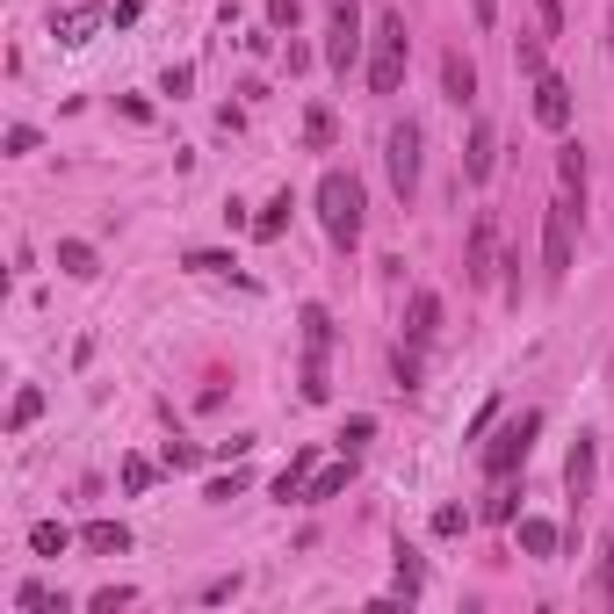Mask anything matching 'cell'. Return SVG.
Wrapping results in <instances>:
<instances>
[{
    "label": "cell",
    "instance_id": "ffe728a7",
    "mask_svg": "<svg viewBox=\"0 0 614 614\" xmlns=\"http://www.w3.org/2000/svg\"><path fill=\"white\" fill-rule=\"evenodd\" d=\"M30 550L37 556H65V550H73V528H65V521H37L30 528Z\"/></svg>",
    "mask_w": 614,
    "mask_h": 614
},
{
    "label": "cell",
    "instance_id": "60d3db41",
    "mask_svg": "<svg viewBox=\"0 0 614 614\" xmlns=\"http://www.w3.org/2000/svg\"><path fill=\"white\" fill-rule=\"evenodd\" d=\"M22 153H37V131H30V123H15V131H8V159H22Z\"/></svg>",
    "mask_w": 614,
    "mask_h": 614
},
{
    "label": "cell",
    "instance_id": "e575fe53",
    "mask_svg": "<svg viewBox=\"0 0 614 614\" xmlns=\"http://www.w3.org/2000/svg\"><path fill=\"white\" fill-rule=\"evenodd\" d=\"M131 600H138V593H131V585H102V593H94L87 607H94V614H116V607H131Z\"/></svg>",
    "mask_w": 614,
    "mask_h": 614
},
{
    "label": "cell",
    "instance_id": "ab89813d",
    "mask_svg": "<svg viewBox=\"0 0 614 614\" xmlns=\"http://www.w3.org/2000/svg\"><path fill=\"white\" fill-rule=\"evenodd\" d=\"M542 8V37H564V0H535Z\"/></svg>",
    "mask_w": 614,
    "mask_h": 614
},
{
    "label": "cell",
    "instance_id": "83f0119b",
    "mask_svg": "<svg viewBox=\"0 0 614 614\" xmlns=\"http://www.w3.org/2000/svg\"><path fill=\"white\" fill-rule=\"evenodd\" d=\"M521 513V491H513V477H499V491L485 499V521H513Z\"/></svg>",
    "mask_w": 614,
    "mask_h": 614
},
{
    "label": "cell",
    "instance_id": "d4e9b609",
    "mask_svg": "<svg viewBox=\"0 0 614 614\" xmlns=\"http://www.w3.org/2000/svg\"><path fill=\"white\" fill-rule=\"evenodd\" d=\"M376 441V419L368 413H354V419H340V456H362V448Z\"/></svg>",
    "mask_w": 614,
    "mask_h": 614
},
{
    "label": "cell",
    "instance_id": "8fae6325",
    "mask_svg": "<svg viewBox=\"0 0 614 614\" xmlns=\"http://www.w3.org/2000/svg\"><path fill=\"white\" fill-rule=\"evenodd\" d=\"M434 333H441V296L413 290V304H405V347H427Z\"/></svg>",
    "mask_w": 614,
    "mask_h": 614
},
{
    "label": "cell",
    "instance_id": "cb8c5ba5",
    "mask_svg": "<svg viewBox=\"0 0 614 614\" xmlns=\"http://www.w3.org/2000/svg\"><path fill=\"white\" fill-rule=\"evenodd\" d=\"M15 607H30V614H65V593H51L44 579H30V585L15 593Z\"/></svg>",
    "mask_w": 614,
    "mask_h": 614
},
{
    "label": "cell",
    "instance_id": "277c9868",
    "mask_svg": "<svg viewBox=\"0 0 614 614\" xmlns=\"http://www.w3.org/2000/svg\"><path fill=\"white\" fill-rule=\"evenodd\" d=\"M535 434H542V413H521V419H507V427L491 434V448H485V477H491V485L521 470L528 448H535Z\"/></svg>",
    "mask_w": 614,
    "mask_h": 614
},
{
    "label": "cell",
    "instance_id": "f546056e",
    "mask_svg": "<svg viewBox=\"0 0 614 614\" xmlns=\"http://www.w3.org/2000/svg\"><path fill=\"white\" fill-rule=\"evenodd\" d=\"M513 65H521L528 80H542V73H550V59H542V37H521V44H513Z\"/></svg>",
    "mask_w": 614,
    "mask_h": 614
},
{
    "label": "cell",
    "instance_id": "d6986e66",
    "mask_svg": "<svg viewBox=\"0 0 614 614\" xmlns=\"http://www.w3.org/2000/svg\"><path fill=\"white\" fill-rule=\"evenodd\" d=\"M94 22H102V8H73V15H51V37H59V44H87Z\"/></svg>",
    "mask_w": 614,
    "mask_h": 614
},
{
    "label": "cell",
    "instance_id": "9a60e30c",
    "mask_svg": "<svg viewBox=\"0 0 614 614\" xmlns=\"http://www.w3.org/2000/svg\"><path fill=\"white\" fill-rule=\"evenodd\" d=\"M80 542H87L94 556H123V550H131V528H123V521H87V528H80Z\"/></svg>",
    "mask_w": 614,
    "mask_h": 614
},
{
    "label": "cell",
    "instance_id": "484cf974",
    "mask_svg": "<svg viewBox=\"0 0 614 614\" xmlns=\"http://www.w3.org/2000/svg\"><path fill=\"white\" fill-rule=\"evenodd\" d=\"M181 268H188V275H231L239 261H231V253H210V246H196V253H181Z\"/></svg>",
    "mask_w": 614,
    "mask_h": 614
},
{
    "label": "cell",
    "instance_id": "44dd1931",
    "mask_svg": "<svg viewBox=\"0 0 614 614\" xmlns=\"http://www.w3.org/2000/svg\"><path fill=\"white\" fill-rule=\"evenodd\" d=\"M296 391H304V405H325V398H333V384H325V354H319V347H304V384H296Z\"/></svg>",
    "mask_w": 614,
    "mask_h": 614
},
{
    "label": "cell",
    "instance_id": "5bb4252c",
    "mask_svg": "<svg viewBox=\"0 0 614 614\" xmlns=\"http://www.w3.org/2000/svg\"><path fill=\"white\" fill-rule=\"evenodd\" d=\"M441 94H448L456 108H470V102H477V65L462 59V51H448V59H441Z\"/></svg>",
    "mask_w": 614,
    "mask_h": 614
},
{
    "label": "cell",
    "instance_id": "7c38bea8",
    "mask_svg": "<svg viewBox=\"0 0 614 614\" xmlns=\"http://www.w3.org/2000/svg\"><path fill=\"white\" fill-rule=\"evenodd\" d=\"M311 470H319V448H296V456L282 462V477H275V499H282V507H304V485H311Z\"/></svg>",
    "mask_w": 614,
    "mask_h": 614
},
{
    "label": "cell",
    "instance_id": "f1b7e54d",
    "mask_svg": "<svg viewBox=\"0 0 614 614\" xmlns=\"http://www.w3.org/2000/svg\"><path fill=\"white\" fill-rule=\"evenodd\" d=\"M556 174H564L571 196H585V145H564V153H556Z\"/></svg>",
    "mask_w": 614,
    "mask_h": 614
},
{
    "label": "cell",
    "instance_id": "d6a6232c",
    "mask_svg": "<svg viewBox=\"0 0 614 614\" xmlns=\"http://www.w3.org/2000/svg\"><path fill=\"white\" fill-rule=\"evenodd\" d=\"M159 462H167V470H196L202 448H196V441H167V448H159Z\"/></svg>",
    "mask_w": 614,
    "mask_h": 614
},
{
    "label": "cell",
    "instance_id": "7a4b0ae2",
    "mask_svg": "<svg viewBox=\"0 0 614 614\" xmlns=\"http://www.w3.org/2000/svg\"><path fill=\"white\" fill-rule=\"evenodd\" d=\"M579 225H585V196H556L550 210H542V275L564 282L571 275V246H579Z\"/></svg>",
    "mask_w": 614,
    "mask_h": 614
},
{
    "label": "cell",
    "instance_id": "4dcf8cb0",
    "mask_svg": "<svg viewBox=\"0 0 614 614\" xmlns=\"http://www.w3.org/2000/svg\"><path fill=\"white\" fill-rule=\"evenodd\" d=\"M304 145H311V153L333 145V108H311V116H304Z\"/></svg>",
    "mask_w": 614,
    "mask_h": 614
},
{
    "label": "cell",
    "instance_id": "6da1fadb",
    "mask_svg": "<svg viewBox=\"0 0 614 614\" xmlns=\"http://www.w3.org/2000/svg\"><path fill=\"white\" fill-rule=\"evenodd\" d=\"M319 225H325V239L333 246H362V225H368V210H362V181L354 174H319Z\"/></svg>",
    "mask_w": 614,
    "mask_h": 614
},
{
    "label": "cell",
    "instance_id": "4316f807",
    "mask_svg": "<svg viewBox=\"0 0 614 614\" xmlns=\"http://www.w3.org/2000/svg\"><path fill=\"white\" fill-rule=\"evenodd\" d=\"M59 268L65 275H94V246L87 239H59Z\"/></svg>",
    "mask_w": 614,
    "mask_h": 614
},
{
    "label": "cell",
    "instance_id": "603a6c76",
    "mask_svg": "<svg viewBox=\"0 0 614 614\" xmlns=\"http://www.w3.org/2000/svg\"><path fill=\"white\" fill-rule=\"evenodd\" d=\"M391 556H398V593L413 600L419 585H427V564H419V550H413V542H398V550H391Z\"/></svg>",
    "mask_w": 614,
    "mask_h": 614
},
{
    "label": "cell",
    "instance_id": "836d02e7",
    "mask_svg": "<svg viewBox=\"0 0 614 614\" xmlns=\"http://www.w3.org/2000/svg\"><path fill=\"white\" fill-rule=\"evenodd\" d=\"M123 491H153V462L145 456H123Z\"/></svg>",
    "mask_w": 614,
    "mask_h": 614
},
{
    "label": "cell",
    "instance_id": "8d00e7d4",
    "mask_svg": "<svg viewBox=\"0 0 614 614\" xmlns=\"http://www.w3.org/2000/svg\"><path fill=\"white\" fill-rule=\"evenodd\" d=\"M491 419H499V398H485V405H477V419L462 427V441H485V434H491Z\"/></svg>",
    "mask_w": 614,
    "mask_h": 614
},
{
    "label": "cell",
    "instance_id": "5b68a950",
    "mask_svg": "<svg viewBox=\"0 0 614 614\" xmlns=\"http://www.w3.org/2000/svg\"><path fill=\"white\" fill-rule=\"evenodd\" d=\"M419 145H427V131H419L413 116L391 123V138H384V167H391V188H398V202L419 196Z\"/></svg>",
    "mask_w": 614,
    "mask_h": 614
},
{
    "label": "cell",
    "instance_id": "9c48e42d",
    "mask_svg": "<svg viewBox=\"0 0 614 614\" xmlns=\"http://www.w3.org/2000/svg\"><path fill=\"white\" fill-rule=\"evenodd\" d=\"M528 108H535L542 131H571V87H564L556 73H542V80H535V102H528Z\"/></svg>",
    "mask_w": 614,
    "mask_h": 614
},
{
    "label": "cell",
    "instance_id": "74e56055",
    "mask_svg": "<svg viewBox=\"0 0 614 614\" xmlns=\"http://www.w3.org/2000/svg\"><path fill=\"white\" fill-rule=\"evenodd\" d=\"M462 528H470V513H462V507H434V535H462Z\"/></svg>",
    "mask_w": 614,
    "mask_h": 614
},
{
    "label": "cell",
    "instance_id": "52a82bcc",
    "mask_svg": "<svg viewBox=\"0 0 614 614\" xmlns=\"http://www.w3.org/2000/svg\"><path fill=\"white\" fill-rule=\"evenodd\" d=\"M491 268H499V231H491V210H477L470 239H462V282H477V290H485Z\"/></svg>",
    "mask_w": 614,
    "mask_h": 614
},
{
    "label": "cell",
    "instance_id": "b9f144b4",
    "mask_svg": "<svg viewBox=\"0 0 614 614\" xmlns=\"http://www.w3.org/2000/svg\"><path fill=\"white\" fill-rule=\"evenodd\" d=\"M398 391H419V354L398 347Z\"/></svg>",
    "mask_w": 614,
    "mask_h": 614
},
{
    "label": "cell",
    "instance_id": "ee69618b",
    "mask_svg": "<svg viewBox=\"0 0 614 614\" xmlns=\"http://www.w3.org/2000/svg\"><path fill=\"white\" fill-rule=\"evenodd\" d=\"M188 80H196V65H167V80H159V87H167V94H188Z\"/></svg>",
    "mask_w": 614,
    "mask_h": 614
},
{
    "label": "cell",
    "instance_id": "1f68e13d",
    "mask_svg": "<svg viewBox=\"0 0 614 614\" xmlns=\"http://www.w3.org/2000/svg\"><path fill=\"white\" fill-rule=\"evenodd\" d=\"M246 485H253L246 470H231V477H210V485H202V499H210V507H225V499H239Z\"/></svg>",
    "mask_w": 614,
    "mask_h": 614
},
{
    "label": "cell",
    "instance_id": "8992f818",
    "mask_svg": "<svg viewBox=\"0 0 614 614\" xmlns=\"http://www.w3.org/2000/svg\"><path fill=\"white\" fill-rule=\"evenodd\" d=\"M333 8V37H325V65L354 73L362 65V0H325Z\"/></svg>",
    "mask_w": 614,
    "mask_h": 614
},
{
    "label": "cell",
    "instance_id": "30bf717a",
    "mask_svg": "<svg viewBox=\"0 0 614 614\" xmlns=\"http://www.w3.org/2000/svg\"><path fill=\"white\" fill-rule=\"evenodd\" d=\"M491 159H499V131L477 116L470 138H462V181H491Z\"/></svg>",
    "mask_w": 614,
    "mask_h": 614
},
{
    "label": "cell",
    "instance_id": "4fadbf2b",
    "mask_svg": "<svg viewBox=\"0 0 614 614\" xmlns=\"http://www.w3.org/2000/svg\"><path fill=\"white\" fill-rule=\"evenodd\" d=\"M347 485H354V456H340V462H325V470H311V485H304V507H325V499H340Z\"/></svg>",
    "mask_w": 614,
    "mask_h": 614
},
{
    "label": "cell",
    "instance_id": "f6af8a7d",
    "mask_svg": "<svg viewBox=\"0 0 614 614\" xmlns=\"http://www.w3.org/2000/svg\"><path fill=\"white\" fill-rule=\"evenodd\" d=\"M470 15H477V30H491L499 22V0H470Z\"/></svg>",
    "mask_w": 614,
    "mask_h": 614
},
{
    "label": "cell",
    "instance_id": "bcb514c9",
    "mask_svg": "<svg viewBox=\"0 0 614 614\" xmlns=\"http://www.w3.org/2000/svg\"><path fill=\"white\" fill-rule=\"evenodd\" d=\"M607 51H614V8H607Z\"/></svg>",
    "mask_w": 614,
    "mask_h": 614
},
{
    "label": "cell",
    "instance_id": "ac0fdd59",
    "mask_svg": "<svg viewBox=\"0 0 614 614\" xmlns=\"http://www.w3.org/2000/svg\"><path fill=\"white\" fill-rule=\"evenodd\" d=\"M296 325H304V347L333 354V311H325V304H304V311H296Z\"/></svg>",
    "mask_w": 614,
    "mask_h": 614
},
{
    "label": "cell",
    "instance_id": "7402d4cb",
    "mask_svg": "<svg viewBox=\"0 0 614 614\" xmlns=\"http://www.w3.org/2000/svg\"><path fill=\"white\" fill-rule=\"evenodd\" d=\"M37 413H44V391H37V384H22V391H15V405H8V434L37 427Z\"/></svg>",
    "mask_w": 614,
    "mask_h": 614
},
{
    "label": "cell",
    "instance_id": "e0dca14e",
    "mask_svg": "<svg viewBox=\"0 0 614 614\" xmlns=\"http://www.w3.org/2000/svg\"><path fill=\"white\" fill-rule=\"evenodd\" d=\"M290 210H296V202H290V188H282V196H268V210L253 217V239H261V246H275L282 231H290Z\"/></svg>",
    "mask_w": 614,
    "mask_h": 614
},
{
    "label": "cell",
    "instance_id": "ba28073f",
    "mask_svg": "<svg viewBox=\"0 0 614 614\" xmlns=\"http://www.w3.org/2000/svg\"><path fill=\"white\" fill-rule=\"evenodd\" d=\"M593 477H600V441H593V434H579V441H571V456H564V491L579 499V507L593 499Z\"/></svg>",
    "mask_w": 614,
    "mask_h": 614
},
{
    "label": "cell",
    "instance_id": "f35d334b",
    "mask_svg": "<svg viewBox=\"0 0 614 614\" xmlns=\"http://www.w3.org/2000/svg\"><path fill=\"white\" fill-rule=\"evenodd\" d=\"M231 593H239V571H231V579H210L196 600H202V607H217V600H231Z\"/></svg>",
    "mask_w": 614,
    "mask_h": 614
},
{
    "label": "cell",
    "instance_id": "d590c367",
    "mask_svg": "<svg viewBox=\"0 0 614 614\" xmlns=\"http://www.w3.org/2000/svg\"><path fill=\"white\" fill-rule=\"evenodd\" d=\"M600 600L614 607V528H607V542H600Z\"/></svg>",
    "mask_w": 614,
    "mask_h": 614
},
{
    "label": "cell",
    "instance_id": "7bdbcfd3",
    "mask_svg": "<svg viewBox=\"0 0 614 614\" xmlns=\"http://www.w3.org/2000/svg\"><path fill=\"white\" fill-rule=\"evenodd\" d=\"M268 22H275V30H296V0H268Z\"/></svg>",
    "mask_w": 614,
    "mask_h": 614
},
{
    "label": "cell",
    "instance_id": "3957f363",
    "mask_svg": "<svg viewBox=\"0 0 614 614\" xmlns=\"http://www.w3.org/2000/svg\"><path fill=\"white\" fill-rule=\"evenodd\" d=\"M405 59H413L405 15H398V8H384V15H376V51H368V94H398L405 87Z\"/></svg>",
    "mask_w": 614,
    "mask_h": 614
},
{
    "label": "cell",
    "instance_id": "2e32d148",
    "mask_svg": "<svg viewBox=\"0 0 614 614\" xmlns=\"http://www.w3.org/2000/svg\"><path fill=\"white\" fill-rule=\"evenodd\" d=\"M513 535H521L528 556H556V542H564V535H556V521H542V513H521V528H513Z\"/></svg>",
    "mask_w": 614,
    "mask_h": 614
}]
</instances>
